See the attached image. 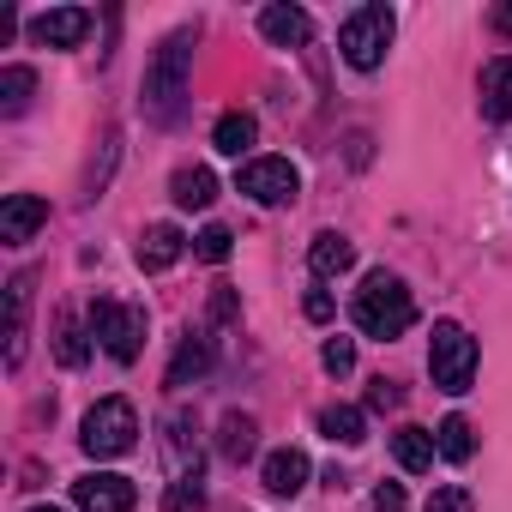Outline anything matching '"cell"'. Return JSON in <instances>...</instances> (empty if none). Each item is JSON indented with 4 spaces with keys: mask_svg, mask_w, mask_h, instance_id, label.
I'll return each instance as SVG.
<instances>
[{
    "mask_svg": "<svg viewBox=\"0 0 512 512\" xmlns=\"http://www.w3.org/2000/svg\"><path fill=\"white\" fill-rule=\"evenodd\" d=\"M434 446H440V458H452V464H464V458L476 452V428H470L464 416H446V422L434 428Z\"/></svg>",
    "mask_w": 512,
    "mask_h": 512,
    "instance_id": "obj_26",
    "label": "cell"
},
{
    "mask_svg": "<svg viewBox=\"0 0 512 512\" xmlns=\"http://www.w3.org/2000/svg\"><path fill=\"white\" fill-rule=\"evenodd\" d=\"M386 43H392V7H356L344 25H338V55L356 67V73H374L386 61Z\"/></svg>",
    "mask_w": 512,
    "mask_h": 512,
    "instance_id": "obj_4",
    "label": "cell"
},
{
    "mask_svg": "<svg viewBox=\"0 0 512 512\" xmlns=\"http://www.w3.org/2000/svg\"><path fill=\"white\" fill-rule=\"evenodd\" d=\"M133 440H139V410H133L127 398H103V404L85 410L79 446H85L91 458H121V452H133Z\"/></svg>",
    "mask_w": 512,
    "mask_h": 512,
    "instance_id": "obj_5",
    "label": "cell"
},
{
    "mask_svg": "<svg viewBox=\"0 0 512 512\" xmlns=\"http://www.w3.org/2000/svg\"><path fill=\"white\" fill-rule=\"evenodd\" d=\"M181 253H187V235H181L175 223H151V229L139 235V253H133V260H139V272H169Z\"/></svg>",
    "mask_w": 512,
    "mask_h": 512,
    "instance_id": "obj_13",
    "label": "cell"
},
{
    "mask_svg": "<svg viewBox=\"0 0 512 512\" xmlns=\"http://www.w3.org/2000/svg\"><path fill=\"white\" fill-rule=\"evenodd\" d=\"M25 308H31V278L7 284V368L25 362Z\"/></svg>",
    "mask_w": 512,
    "mask_h": 512,
    "instance_id": "obj_21",
    "label": "cell"
},
{
    "mask_svg": "<svg viewBox=\"0 0 512 512\" xmlns=\"http://www.w3.org/2000/svg\"><path fill=\"white\" fill-rule=\"evenodd\" d=\"M163 512H205V476H199V464L175 470V482L163 494Z\"/></svg>",
    "mask_w": 512,
    "mask_h": 512,
    "instance_id": "obj_24",
    "label": "cell"
},
{
    "mask_svg": "<svg viewBox=\"0 0 512 512\" xmlns=\"http://www.w3.org/2000/svg\"><path fill=\"white\" fill-rule=\"evenodd\" d=\"M37 97V73L31 67H0V115H25Z\"/></svg>",
    "mask_w": 512,
    "mask_h": 512,
    "instance_id": "obj_23",
    "label": "cell"
},
{
    "mask_svg": "<svg viewBox=\"0 0 512 512\" xmlns=\"http://www.w3.org/2000/svg\"><path fill=\"white\" fill-rule=\"evenodd\" d=\"M211 362H217V344H211L205 332H187V338L175 344V356H169V386L181 392V386L205 380V374H211Z\"/></svg>",
    "mask_w": 512,
    "mask_h": 512,
    "instance_id": "obj_11",
    "label": "cell"
},
{
    "mask_svg": "<svg viewBox=\"0 0 512 512\" xmlns=\"http://www.w3.org/2000/svg\"><path fill=\"white\" fill-rule=\"evenodd\" d=\"M422 512H476V500H470V488L446 482V488H434V494H428V506H422Z\"/></svg>",
    "mask_w": 512,
    "mask_h": 512,
    "instance_id": "obj_28",
    "label": "cell"
},
{
    "mask_svg": "<svg viewBox=\"0 0 512 512\" xmlns=\"http://www.w3.org/2000/svg\"><path fill=\"white\" fill-rule=\"evenodd\" d=\"M494 31H500V37L512 31V7H494Z\"/></svg>",
    "mask_w": 512,
    "mask_h": 512,
    "instance_id": "obj_34",
    "label": "cell"
},
{
    "mask_svg": "<svg viewBox=\"0 0 512 512\" xmlns=\"http://www.w3.org/2000/svg\"><path fill=\"white\" fill-rule=\"evenodd\" d=\"M235 187H241L253 205H290V199L302 193V169H296L290 157H253V163H241Z\"/></svg>",
    "mask_w": 512,
    "mask_h": 512,
    "instance_id": "obj_7",
    "label": "cell"
},
{
    "mask_svg": "<svg viewBox=\"0 0 512 512\" xmlns=\"http://www.w3.org/2000/svg\"><path fill=\"white\" fill-rule=\"evenodd\" d=\"M392 404H398V386L392 380H374L368 386V410H392Z\"/></svg>",
    "mask_w": 512,
    "mask_h": 512,
    "instance_id": "obj_33",
    "label": "cell"
},
{
    "mask_svg": "<svg viewBox=\"0 0 512 512\" xmlns=\"http://www.w3.org/2000/svg\"><path fill=\"white\" fill-rule=\"evenodd\" d=\"M91 338L109 350V362H139L145 350V308H127V302H97L91 308Z\"/></svg>",
    "mask_w": 512,
    "mask_h": 512,
    "instance_id": "obj_6",
    "label": "cell"
},
{
    "mask_svg": "<svg viewBox=\"0 0 512 512\" xmlns=\"http://www.w3.org/2000/svg\"><path fill=\"white\" fill-rule=\"evenodd\" d=\"M193 253H199V260H205V266H223V260H229V253H235V235H229L223 223H205V229L193 235Z\"/></svg>",
    "mask_w": 512,
    "mask_h": 512,
    "instance_id": "obj_27",
    "label": "cell"
},
{
    "mask_svg": "<svg viewBox=\"0 0 512 512\" xmlns=\"http://www.w3.org/2000/svg\"><path fill=\"white\" fill-rule=\"evenodd\" d=\"M368 506H374V512H404L410 500H404V488H398V482H386V488H374V500H368Z\"/></svg>",
    "mask_w": 512,
    "mask_h": 512,
    "instance_id": "obj_31",
    "label": "cell"
},
{
    "mask_svg": "<svg viewBox=\"0 0 512 512\" xmlns=\"http://www.w3.org/2000/svg\"><path fill=\"white\" fill-rule=\"evenodd\" d=\"M320 362H326V374H350L356 368V338H326Z\"/></svg>",
    "mask_w": 512,
    "mask_h": 512,
    "instance_id": "obj_29",
    "label": "cell"
},
{
    "mask_svg": "<svg viewBox=\"0 0 512 512\" xmlns=\"http://www.w3.org/2000/svg\"><path fill=\"white\" fill-rule=\"evenodd\" d=\"M482 115L488 121H512V55H494L482 67Z\"/></svg>",
    "mask_w": 512,
    "mask_h": 512,
    "instance_id": "obj_15",
    "label": "cell"
},
{
    "mask_svg": "<svg viewBox=\"0 0 512 512\" xmlns=\"http://www.w3.org/2000/svg\"><path fill=\"white\" fill-rule=\"evenodd\" d=\"M253 446H260V422L241 416V410H229V416L217 422V452H223L229 464H241V458H253Z\"/></svg>",
    "mask_w": 512,
    "mask_h": 512,
    "instance_id": "obj_18",
    "label": "cell"
},
{
    "mask_svg": "<svg viewBox=\"0 0 512 512\" xmlns=\"http://www.w3.org/2000/svg\"><path fill=\"white\" fill-rule=\"evenodd\" d=\"M55 356H61V368H85L91 344H85V326H79V314H61V320H55Z\"/></svg>",
    "mask_w": 512,
    "mask_h": 512,
    "instance_id": "obj_25",
    "label": "cell"
},
{
    "mask_svg": "<svg viewBox=\"0 0 512 512\" xmlns=\"http://www.w3.org/2000/svg\"><path fill=\"white\" fill-rule=\"evenodd\" d=\"M43 223H49V199H37V193H7V205H0V241H7V247H25Z\"/></svg>",
    "mask_w": 512,
    "mask_h": 512,
    "instance_id": "obj_9",
    "label": "cell"
},
{
    "mask_svg": "<svg viewBox=\"0 0 512 512\" xmlns=\"http://www.w3.org/2000/svg\"><path fill=\"white\" fill-rule=\"evenodd\" d=\"M320 434L338 440V446H362V440H368V410H356V404H326V410H320Z\"/></svg>",
    "mask_w": 512,
    "mask_h": 512,
    "instance_id": "obj_22",
    "label": "cell"
},
{
    "mask_svg": "<svg viewBox=\"0 0 512 512\" xmlns=\"http://www.w3.org/2000/svg\"><path fill=\"white\" fill-rule=\"evenodd\" d=\"M193 43H199V31H193V25H181V31H169V37H163V49H157V55H151V67H145L139 103H145V115H151L157 127H169V121L181 115L187 73H193Z\"/></svg>",
    "mask_w": 512,
    "mask_h": 512,
    "instance_id": "obj_1",
    "label": "cell"
},
{
    "mask_svg": "<svg viewBox=\"0 0 512 512\" xmlns=\"http://www.w3.org/2000/svg\"><path fill=\"white\" fill-rule=\"evenodd\" d=\"M428 374H434V386L440 392H470V380H476V338L458 326V320H440L434 326V338H428Z\"/></svg>",
    "mask_w": 512,
    "mask_h": 512,
    "instance_id": "obj_3",
    "label": "cell"
},
{
    "mask_svg": "<svg viewBox=\"0 0 512 512\" xmlns=\"http://www.w3.org/2000/svg\"><path fill=\"white\" fill-rule=\"evenodd\" d=\"M73 500H79V512H133V482L127 476H115V470H91V476H79L73 482Z\"/></svg>",
    "mask_w": 512,
    "mask_h": 512,
    "instance_id": "obj_8",
    "label": "cell"
},
{
    "mask_svg": "<svg viewBox=\"0 0 512 512\" xmlns=\"http://www.w3.org/2000/svg\"><path fill=\"white\" fill-rule=\"evenodd\" d=\"M308 266H314V278H338V272H350V266H356V247H350V235H338V229H320V235H314V247H308Z\"/></svg>",
    "mask_w": 512,
    "mask_h": 512,
    "instance_id": "obj_16",
    "label": "cell"
},
{
    "mask_svg": "<svg viewBox=\"0 0 512 512\" xmlns=\"http://www.w3.org/2000/svg\"><path fill=\"white\" fill-rule=\"evenodd\" d=\"M235 314H241V302H235V290H223V284H217V296H211V320H217V326H229Z\"/></svg>",
    "mask_w": 512,
    "mask_h": 512,
    "instance_id": "obj_30",
    "label": "cell"
},
{
    "mask_svg": "<svg viewBox=\"0 0 512 512\" xmlns=\"http://www.w3.org/2000/svg\"><path fill=\"white\" fill-rule=\"evenodd\" d=\"M31 37L43 49H79L91 37V13L85 7H55V13H37L31 19Z\"/></svg>",
    "mask_w": 512,
    "mask_h": 512,
    "instance_id": "obj_10",
    "label": "cell"
},
{
    "mask_svg": "<svg viewBox=\"0 0 512 512\" xmlns=\"http://www.w3.org/2000/svg\"><path fill=\"white\" fill-rule=\"evenodd\" d=\"M169 199L181 205V211H205L211 199H217V175L211 169H175V181H169Z\"/></svg>",
    "mask_w": 512,
    "mask_h": 512,
    "instance_id": "obj_20",
    "label": "cell"
},
{
    "mask_svg": "<svg viewBox=\"0 0 512 512\" xmlns=\"http://www.w3.org/2000/svg\"><path fill=\"white\" fill-rule=\"evenodd\" d=\"M434 452H440V446H434V434H428V428H416V422H404V428L392 434V458H398L410 476L434 470Z\"/></svg>",
    "mask_w": 512,
    "mask_h": 512,
    "instance_id": "obj_17",
    "label": "cell"
},
{
    "mask_svg": "<svg viewBox=\"0 0 512 512\" xmlns=\"http://www.w3.org/2000/svg\"><path fill=\"white\" fill-rule=\"evenodd\" d=\"M350 320H356V332H368V338L386 344V338H398V332L416 326V296L404 290V278L368 272L362 290H356V302H350Z\"/></svg>",
    "mask_w": 512,
    "mask_h": 512,
    "instance_id": "obj_2",
    "label": "cell"
},
{
    "mask_svg": "<svg viewBox=\"0 0 512 512\" xmlns=\"http://www.w3.org/2000/svg\"><path fill=\"white\" fill-rule=\"evenodd\" d=\"M260 482H266L278 500H296V494L308 488V452H296V446H278V452L260 464Z\"/></svg>",
    "mask_w": 512,
    "mask_h": 512,
    "instance_id": "obj_12",
    "label": "cell"
},
{
    "mask_svg": "<svg viewBox=\"0 0 512 512\" xmlns=\"http://www.w3.org/2000/svg\"><path fill=\"white\" fill-rule=\"evenodd\" d=\"M31 512H61V506H31Z\"/></svg>",
    "mask_w": 512,
    "mask_h": 512,
    "instance_id": "obj_35",
    "label": "cell"
},
{
    "mask_svg": "<svg viewBox=\"0 0 512 512\" xmlns=\"http://www.w3.org/2000/svg\"><path fill=\"white\" fill-rule=\"evenodd\" d=\"M253 139H260V121H253L247 109H229V115H217V127H211V145H217L223 157L253 151Z\"/></svg>",
    "mask_w": 512,
    "mask_h": 512,
    "instance_id": "obj_19",
    "label": "cell"
},
{
    "mask_svg": "<svg viewBox=\"0 0 512 512\" xmlns=\"http://www.w3.org/2000/svg\"><path fill=\"white\" fill-rule=\"evenodd\" d=\"M302 308H308V320H314V326H326V320H332V296H326V290H308V302H302Z\"/></svg>",
    "mask_w": 512,
    "mask_h": 512,
    "instance_id": "obj_32",
    "label": "cell"
},
{
    "mask_svg": "<svg viewBox=\"0 0 512 512\" xmlns=\"http://www.w3.org/2000/svg\"><path fill=\"white\" fill-rule=\"evenodd\" d=\"M260 31H266V43H278V49H302V43L314 37V19H308L302 7H266V13H260Z\"/></svg>",
    "mask_w": 512,
    "mask_h": 512,
    "instance_id": "obj_14",
    "label": "cell"
}]
</instances>
